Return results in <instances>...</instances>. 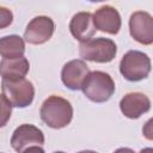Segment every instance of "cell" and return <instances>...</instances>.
<instances>
[{
    "label": "cell",
    "instance_id": "1",
    "mask_svg": "<svg viewBox=\"0 0 153 153\" xmlns=\"http://www.w3.org/2000/svg\"><path fill=\"white\" fill-rule=\"evenodd\" d=\"M39 116L48 127L61 129L71 123L73 118V106L67 99L53 94L42 103Z\"/></svg>",
    "mask_w": 153,
    "mask_h": 153
},
{
    "label": "cell",
    "instance_id": "2",
    "mask_svg": "<svg viewBox=\"0 0 153 153\" xmlns=\"http://www.w3.org/2000/svg\"><path fill=\"white\" fill-rule=\"evenodd\" d=\"M115 88V81L110 74L102 71H93L87 74L80 90L91 102L105 103L112 97Z\"/></svg>",
    "mask_w": 153,
    "mask_h": 153
},
{
    "label": "cell",
    "instance_id": "3",
    "mask_svg": "<svg viewBox=\"0 0 153 153\" xmlns=\"http://www.w3.org/2000/svg\"><path fill=\"white\" fill-rule=\"evenodd\" d=\"M116 54L117 45L110 38H91L86 42L80 43L79 45V55L81 60L91 62L108 63L115 59Z\"/></svg>",
    "mask_w": 153,
    "mask_h": 153
},
{
    "label": "cell",
    "instance_id": "4",
    "mask_svg": "<svg viewBox=\"0 0 153 153\" xmlns=\"http://www.w3.org/2000/svg\"><path fill=\"white\" fill-rule=\"evenodd\" d=\"M120 73L128 81L143 80L151 73V59L140 50H129L121 59Z\"/></svg>",
    "mask_w": 153,
    "mask_h": 153
},
{
    "label": "cell",
    "instance_id": "5",
    "mask_svg": "<svg viewBox=\"0 0 153 153\" xmlns=\"http://www.w3.org/2000/svg\"><path fill=\"white\" fill-rule=\"evenodd\" d=\"M2 94L14 108H26L35 98V87L27 79L1 80Z\"/></svg>",
    "mask_w": 153,
    "mask_h": 153
},
{
    "label": "cell",
    "instance_id": "6",
    "mask_svg": "<svg viewBox=\"0 0 153 153\" xmlns=\"http://www.w3.org/2000/svg\"><path fill=\"white\" fill-rule=\"evenodd\" d=\"M55 31V23L50 17L38 16L32 18L24 31V39L30 44H43L48 42Z\"/></svg>",
    "mask_w": 153,
    "mask_h": 153
},
{
    "label": "cell",
    "instance_id": "7",
    "mask_svg": "<svg viewBox=\"0 0 153 153\" xmlns=\"http://www.w3.org/2000/svg\"><path fill=\"white\" fill-rule=\"evenodd\" d=\"M44 141V134L38 127L24 123L14 129L11 137V146L17 153H22L27 147L42 146Z\"/></svg>",
    "mask_w": 153,
    "mask_h": 153
},
{
    "label": "cell",
    "instance_id": "8",
    "mask_svg": "<svg viewBox=\"0 0 153 153\" xmlns=\"http://www.w3.org/2000/svg\"><path fill=\"white\" fill-rule=\"evenodd\" d=\"M129 33L139 43H153V18L146 11H135L129 18Z\"/></svg>",
    "mask_w": 153,
    "mask_h": 153
},
{
    "label": "cell",
    "instance_id": "9",
    "mask_svg": "<svg viewBox=\"0 0 153 153\" xmlns=\"http://www.w3.org/2000/svg\"><path fill=\"white\" fill-rule=\"evenodd\" d=\"M92 19L96 30L106 32L109 35H117L122 26L120 12L110 5H104L96 10V12L92 14Z\"/></svg>",
    "mask_w": 153,
    "mask_h": 153
},
{
    "label": "cell",
    "instance_id": "10",
    "mask_svg": "<svg viewBox=\"0 0 153 153\" xmlns=\"http://www.w3.org/2000/svg\"><path fill=\"white\" fill-rule=\"evenodd\" d=\"M90 73V67L81 59H75L68 61L61 71V80L63 85L72 90L78 91L81 88V85Z\"/></svg>",
    "mask_w": 153,
    "mask_h": 153
},
{
    "label": "cell",
    "instance_id": "11",
    "mask_svg": "<svg viewBox=\"0 0 153 153\" xmlns=\"http://www.w3.org/2000/svg\"><path fill=\"white\" fill-rule=\"evenodd\" d=\"M151 109L149 98L141 92H129L124 94L120 102L121 112L130 120H136Z\"/></svg>",
    "mask_w": 153,
    "mask_h": 153
},
{
    "label": "cell",
    "instance_id": "12",
    "mask_svg": "<svg viewBox=\"0 0 153 153\" xmlns=\"http://www.w3.org/2000/svg\"><path fill=\"white\" fill-rule=\"evenodd\" d=\"M69 31L72 36L80 43L91 39L97 31L93 24L92 14L90 12L75 13L69 22Z\"/></svg>",
    "mask_w": 153,
    "mask_h": 153
},
{
    "label": "cell",
    "instance_id": "13",
    "mask_svg": "<svg viewBox=\"0 0 153 153\" xmlns=\"http://www.w3.org/2000/svg\"><path fill=\"white\" fill-rule=\"evenodd\" d=\"M29 69L30 63L25 56L18 59H2L0 61V76L2 80L24 79Z\"/></svg>",
    "mask_w": 153,
    "mask_h": 153
},
{
    "label": "cell",
    "instance_id": "14",
    "mask_svg": "<svg viewBox=\"0 0 153 153\" xmlns=\"http://www.w3.org/2000/svg\"><path fill=\"white\" fill-rule=\"evenodd\" d=\"M25 42L18 35H8L0 38V56L2 59H18L24 56Z\"/></svg>",
    "mask_w": 153,
    "mask_h": 153
},
{
    "label": "cell",
    "instance_id": "15",
    "mask_svg": "<svg viewBox=\"0 0 153 153\" xmlns=\"http://www.w3.org/2000/svg\"><path fill=\"white\" fill-rule=\"evenodd\" d=\"M12 115V105L7 98L1 93L0 94V128L5 127L10 121Z\"/></svg>",
    "mask_w": 153,
    "mask_h": 153
},
{
    "label": "cell",
    "instance_id": "16",
    "mask_svg": "<svg viewBox=\"0 0 153 153\" xmlns=\"http://www.w3.org/2000/svg\"><path fill=\"white\" fill-rule=\"evenodd\" d=\"M13 22V13L10 8L0 6V30L10 26Z\"/></svg>",
    "mask_w": 153,
    "mask_h": 153
},
{
    "label": "cell",
    "instance_id": "17",
    "mask_svg": "<svg viewBox=\"0 0 153 153\" xmlns=\"http://www.w3.org/2000/svg\"><path fill=\"white\" fill-rule=\"evenodd\" d=\"M151 127H152V120H148L147 122H146V124H145V127L142 128V133H143V135L148 139V140H152V129H151Z\"/></svg>",
    "mask_w": 153,
    "mask_h": 153
},
{
    "label": "cell",
    "instance_id": "18",
    "mask_svg": "<svg viewBox=\"0 0 153 153\" xmlns=\"http://www.w3.org/2000/svg\"><path fill=\"white\" fill-rule=\"evenodd\" d=\"M22 153H45V152L41 146H31V147H27L26 149H24Z\"/></svg>",
    "mask_w": 153,
    "mask_h": 153
},
{
    "label": "cell",
    "instance_id": "19",
    "mask_svg": "<svg viewBox=\"0 0 153 153\" xmlns=\"http://www.w3.org/2000/svg\"><path fill=\"white\" fill-rule=\"evenodd\" d=\"M114 153H135L131 148H128V147H121V148H117Z\"/></svg>",
    "mask_w": 153,
    "mask_h": 153
},
{
    "label": "cell",
    "instance_id": "20",
    "mask_svg": "<svg viewBox=\"0 0 153 153\" xmlns=\"http://www.w3.org/2000/svg\"><path fill=\"white\" fill-rule=\"evenodd\" d=\"M139 153H153V148L152 147H146V148H142Z\"/></svg>",
    "mask_w": 153,
    "mask_h": 153
},
{
    "label": "cell",
    "instance_id": "21",
    "mask_svg": "<svg viewBox=\"0 0 153 153\" xmlns=\"http://www.w3.org/2000/svg\"><path fill=\"white\" fill-rule=\"evenodd\" d=\"M78 153H97V152H94V151H90V149H86V151H80V152H78Z\"/></svg>",
    "mask_w": 153,
    "mask_h": 153
},
{
    "label": "cell",
    "instance_id": "22",
    "mask_svg": "<svg viewBox=\"0 0 153 153\" xmlns=\"http://www.w3.org/2000/svg\"><path fill=\"white\" fill-rule=\"evenodd\" d=\"M54 153H65V152H62V151H56V152H54Z\"/></svg>",
    "mask_w": 153,
    "mask_h": 153
},
{
    "label": "cell",
    "instance_id": "23",
    "mask_svg": "<svg viewBox=\"0 0 153 153\" xmlns=\"http://www.w3.org/2000/svg\"><path fill=\"white\" fill-rule=\"evenodd\" d=\"M0 153H1V152H0Z\"/></svg>",
    "mask_w": 153,
    "mask_h": 153
}]
</instances>
